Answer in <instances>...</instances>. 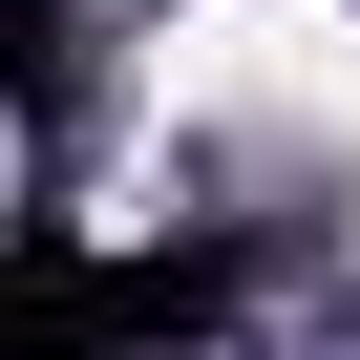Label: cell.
I'll list each match as a JSON object with an SVG mask.
<instances>
[{"instance_id": "cell-1", "label": "cell", "mask_w": 360, "mask_h": 360, "mask_svg": "<svg viewBox=\"0 0 360 360\" xmlns=\"http://www.w3.org/2000/svg\"><path fill=\"white\" fill-rule=\"evenodd\" d=\"M339 43L318 22H255V0H212V22H169L148 43V106H255V85H318Z\"/></svg>"}, {"instance_id": "cell-2", "label": "cell", "mask_w": 360, "mask_h": 360, "mask_svg": "<svg viewBox=\"0 0 360 360\" xmlns=\"http://www.w3.org/2000/svg\"><path fill=\"white\" fill-rule=\"evenodd\" d=\"M318 106H339V127H360V22H339V64H318Z\"/></svg>"}]
</instances>
